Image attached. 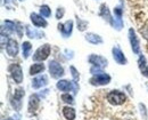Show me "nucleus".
Wrapping results in <instances>:
<instances>
[{
	"label": "nucleus",
	"instance_id": "1",
	"mask_svg": "<svg viewBox=\"0 0 148 120\" xmlns=\"http://www.w3.org/2000/svg\"><path fill=\"white\" fill-rule=\"evenodd\" d=\"M106 100L111 105L120 106L127 102V95H125V93H123L119 89H113V90H110L107 93Z\"/></svg>",
	"mask_w": 148,
	"mask_h": 120
},
{
	"label": "nucleus",
	"instance_id": "2",
	"mask_svg": "<svg viewBox=\"0 0 148 120\" xmlns=\"http://www.w3.org/2000/svg\"><path fill=\"white\" fill-rule=\"evenodd\" d=\"M50 53H51V46L49 43H45V45L40 46L36 50V53L33 54L32 59H33L34 62H43V61H46L49 57Z\"/></svg>",
	"mask_w": 148,
	"mask_h": 120
},
{
	"label": "nucleus",
	"instance_id": "3",
	"mask_svg": "<svg viewBox=\"0 0 148 120\" xmlns=\"http://www.w3.org/2000/svg\"><path fill=\"white\" fill-rule=\"evenodd\" d=\"M48 70H49V73L51 76V78H54V79H59V78H62L65 74L64 68L62 66V64L59 62H57L56 60L49 61Z\"/></svg>",
	"mask_w": 148,
	"mask_h": 120
},
{
	"label": "nucleus",
	"instance_id": "4",
	"mask_svg": "<svg viewBox=\"0 0 148 120\" xmlns=\"http://www.w3.org/2000/svg\"><path fill=\"white\" fill-rule=\"evenodd\" d=\"M111 76L107 74L106 72H101V73H98V74H93L92 77L90 78L89 82L92 85V86H106L111 82Z\"/></svg>",
	"mask_w": 148,
	"mask_h": 120
},
{
	"label": "nucleus",
	"instance_id": "5",
	"mask_svg": "<svg viewBox=\"0 0 148 120\" xmlns=\"http://www.w3.org/2000/svg\"><path fill=\"white\" fill-rule=\"evenodd\" d=\"M8 72L10 73L12 79L14 80L16 83H22L23 82V71L18 63H12L8 66Z\"/></svg>",
	"mask_w": 148,
	"mask_h": 120
},
{
	"label": "nucleus",
	"instance_id": "6",
	"mask_svg": "<svg viewBox=\"0 0 148 120\" xmlns=\"http://www.w3.org/2000/svg\"><path fill=\"white\" fill-rule=\"evenodd\" d=\"M128 36H129V41H130V45H131V49L134 54L139 55L140 54V41H139V38L137 37L136 34V31L130 28L129 29V32H128Z\"/></svg>",
	"mask_w": 148,
	"mask_h": 120
},
{
	"label": "nucleus",
	"instance_id": "7",
	"mask_svg": "<svg viewBox=\"0 0 148 120\" xmlns=\"http://www.w3.org/2000/svg\"><path fill=\"white\" fill-rule=\"evenodd\" d=\"M88 62L92 65V66H97V68H106L108 65V61L107 59H105L104 56L101 55H97V54H91L89 57H88Z\"/></svg>",
	"mask_w": 148,
	"mask_h": 120
},
{
	"label": "nucleus",
	"instance_id": "8",
	"mask_svg": "<svg viewBox=\"0 0 148 120\" xmlns=\"http://www.w3.org/2000/svg\"><path fill=\"white\" fill-rule=\"evenodd\" d=\"M25 95V90L23 88H17L15 89V93H14V96L12 99V106L16 110L19 111L21 108H22V100Z\"/></svg>",
	"mask_w": 148,
	"mask_h": 120
},
{
	"label": "nucleus",
	"instance_id": "9",
	"mask_svg": "<svg viewBox=\"0 0 148 120\" xmlns=\"http://www.w3.org/2000/svg\"><path fill=\"white\" fill-rule=\"evenodd\" d=\"M19 50V46L18 42L16 41L15 39H8L7 42H6V53L10 56V57H15L17 56Z\"/></svg>",
	"mask_w": 148,
	"mask_h": 120
},
{
	"label": "nucleus",
	"instance_id": "10",
	"mask_svg": "<svg viewBox=\"0 0 148 120\" xmlns=\"http://www.w3.org/2000/svg\"><path fill=\"white\" fill-rule=\"evenodd\" d=\"M112 54H113V59H114V61H115L117 64H120V65H125V64L128 63V60H127L125 55L123 54V52L121 50L120 47H117V46L113 47Z\"/></svg>",
	"mask_w": 148,
	"mask_h": 120
},
{
	"label": "nucleus",
	"instance_id": "11",
	"mask_svg": "<svg viewBox=\"0 0 148 120\" xmlns=\"http://www.w3.org/2000/svg\"><path fill=\"white\" fill-rule=\"evenodd\" d=\"M58 31L62 33V36L64 38H69L72 34L73 31V21L69 20L66 21L64 24H58Z\"/></svg>",
	"mask_w": 148,
	"mask_h": 120
},
{
	"label": "nucleus",
	"instance_id": "12",
	"mask_svg": "<svg viewBox=\"0 0 148 120\" xmlns=\"http://www.w3.org/2000/svg\"><path fill=\"white\" fill-rule=\"evenodd\" d=\"M30 20H31V23L36 28H47L48 26V22L46 21V19H43V16L40 15V14L31 13L30 14Z\"/></svg>",
	"mask_w": 148,
	"mask_h": 120
},
{
	"label": "nucleus",
	"instance_id": "13",
	"mask_svg": "<svg viewBox=\"0 0 148 120\" xmlns=\"http://www.w3.org/2000/svg\"><path fill=\"white\" fill-rule=\"evenodd\" d=\"M73 87H74V82L73 81H69V80H65V79H62V80H58V82L56 83V88L60 92H71L73 90Z\"/></svg>",
	"mask_w": 148,
	"mask_h": 120
},
{
	"label": "nucleus",
	"instance_id": "14",
	"mask_svg": "<svg viewBox=\"0 0 148 120\" xmlns=\"http://www.w3.org/2000/svg\"><path fill=\"white\" fill-rule=\"evenodd\" d=\"M48 83H49L48 77L46 74H41V76H38L36 78H33V80H32V88L39 89V88H42V87L47 86Z\"/></svg>",
	"mask_w": 148,
	"mask_h": 120
},
{
	"label": "nucleus",
	"instance_id": "15",
	"mask_svg": "<svg viewBox=\"0 0 148 120\" xmlns=\"http://www.w3.org/2000/svg\"><path fill=\"white\" fill-rule=\"evenodd\" d=\"M40 101H41V99H40V96L38 94L30 95V97H29V108H27L30 113L37 111L39 105H40Z\"/></svg>",
	"mask_w": 148,
	"mask_h": 120
},
{
	"label": "nucleus",
	"instance_id": "16",
	"mask_svg": "<svg viewBox=\"0 0 148 120\" xmlns=\"http://www.w3.org/2000/svg\"><path fill=\"white\" fill-rule=\"evenodd\" d=\"M25 32H26V36L30 38V39H40V38H43L45 37V33L39 31L37 29H33L31 28L30 25H25Z\"/></svg>",
	"mask_w": 148,
	"mask_h": 120
},
{
	"label": "nucleus",
	"instance_id": "17",
	"mask_svg": "<svg viewBox=\"0 0 148 120\" xmlns=\"http://www.w3.org/2000/svg\"><path fill=\"white\" fill-rule=\"evenodd\" d=\"M138 68L140 70V73L148 78V63L146 61V57L143 54H139V59H138Z\"/></svg>",
	"mask_w": 148,
	"mask_h": 120
},
{
	"label": "nucleus",
	"instance_id": "18",
	"mask_svg": "<svg viewBox=\"0 0 148 120\" xmlns=\"http://www.w3.org/2000/svg\"><path fill=\"white\" fill-rule=\"evenodd\" d=\"M99 15L104 19L105 21H107L111 25H113V21L114 19L112 17L111 15V12H110V9H108V6L106 5V3H103L101 6H100V12H99Z\"/></svg>",
	"mask_w": 148,
	"mask_h": 120
},
{
	"label": "nucleus",
	"instance_id": "19",
	"mask_svg": "<svg viewBox=\"0 0 148 120\" xmlns=\"http://www.w3.org/2000/svg\"><path fill=\"white\" fill-rule=\"evenodd\" d=\"M46 66L45 64H42V62H36L34 64H32L30 66V76H38L40 73H42L45 71Z\"/></svg>",
	"mask_w": 148,
	"mask_h": 120
},
{
	"label": "nucleus",
	"instance_id": "20",
	"mask_svg": "<svg viewBox=\"0 0 148 120\" xmlns=\"http://www.w3.org/2000/svg\"><path fill=\"white\" fill-rule=\"evenodd\" d=\"M84 39L87 40L88 42L92 43V45H101V43L104 42V41H103V38H101L99 34H96V33H92V32L86 33Z\"/></svg>",
	"mask_w": 148,
	"mask_h": 120
},
{
	"label": "nucleus",
	"instance_id": "21",
	"mask_svg": "<svg viewBox=\"0 0 148 120\" xmlns=\"http://www.w3.org/2000/svg\"><path fill=\"white\" fill-rule=\"evenodd\" d=\"M62 112H63V116L66 120H74L76 117V112L72 106L70 105H66L62 109Z\"/></svg>",
	"mask_w": 148,
	"mask_h": 120
},
{
	"label": "nucleus",
	"instance_id": "22",
	"mask_svg": "<svg viewBox=\"0 0 148 120\" xmlns=\"http://www.w3.org/2000/svg\"><path fill=\"white\" fill-rule=\"evenodd\" d=\"M31 50H32V43L30 41H24L22 43V56L24 60H27L30 57Z\"/></svg>",
	"mask_w": 148,
	"mask_h": 120
},
{
	"label": "nucleus",
	"instance_id": "23",
	"mask_svg": "<svg viewBox=\"0 0 148 120\" xmlns=\"http://www.w3.org/2000/svg\"><path fill=\"white\" fill-rule=\"evenodd\" d=\"M40 15H42L46 19L50 17L51 16V9H50V7L48 5H42L40 7Z\"/></svg>",
	"mask_w": 148,
	"mask_h": 120
},
{
	"label": "nucleus",
	"instance_id": "24",
	"mask_svg": "<svg viewBox=\"0 0 148 120\" xmlns=\"http://www.w3.org/2000/svg\"><path fill=\"white\" fill-rule=\"evenodd\" d=\"M62 101L64 102V103H66V104H74V97L70 94V93H64L63 95H62Z\"/></svg>",
	"mask_w": 148,
	"mask_h": 120
},
{
	"label": "nucleus",
	"instance_id": "25",
	"mask_svg": "<svg viewBox=\"0 0 148 120\" xmlns=\"http://www.w3.org/2000/svg\"><path fill=\"white\" fill-rule=\"evenodd\" d=\"M76 23H77V29L79 31H86V29L88 28V22L81 20V19H76Z\"/></svg>",
	"mask_w": 148,
	"mask_h": 120
},
{
	"label": "nucleus",
	"instance_id": "26",
	"mask_svg": "<svg viewBox=\"0 0 148 120\" xmlns=\"http://www.w3.org/2000/svg\"><path fill=\"white\" fill-rule=\"evenodd\" d=\"M70 71H71V76H72L73 80L77 82V81H79V79H80V74H79L77 70H76L73 65H72V66H70Z\"/></svg>",
	"mask_w": 148,
	"mask_h": 120
},
{
	"label": "nucleus",
	"instance_id": "27",
	"mask_svg": "<svg viewBox=\"0 0 148 120\" xmlns=\"http://www.w3.org/2000/svg\"><path fill=\"white\" fill-rule=\"evenodd\" d=\"M139 110H140V113H141V117L144 120H147V110H146V105L143 104V103H139Z\"/></svg>",
	"mask_w": 148,
	"mask_h": 120
},
{
	"label": "nucleus",
	"instance_id": "28",
	"mask_svg": "<svg viewBox=\"0 0 148 120\" xmlns=\"http://www.w3.org/2000/svg\"><path fill=\"white\" fill-rule=\"evenodd\" d=\"M65 14V9L63 7H58L57 8V12H56V19L57 20H60Z\"/></svg>",
	"mask_w": 148,
	"mask_h": 120
},
{
	"label": "nucleus",
	"instance_id": "29",
	"mask_svg": "<svg viewBox=\"0 0 148 120\" xmlns=\"http://www.w3.org/2000/svg\"><path fill=\"white\" fill-rule=\"evenodd\" d=\"M140 33H141V36H143L145 39L148 40V28H144V29H141V30H140Z\"/></svg>",
	"mask_w": 148,
	"mask_h": 120
},
{
	"label": "nucleus",
	"instance_id": "30",
	"mask_svg": "<svg viewBox=\"0 0 148 120\" xmlns=\"http://www.w3.org/2000/svg\"><path fill=\"white\" fill-rule=\"evenodd\" d=\"M3 120H13L12 118H6V119H3Z\"/></svg>",
	"mask_w": 148,
	"mask_h": 120
},
{
	"label": "nucleus",
	"instance_id": "31",
	"mask_svg": "<svg viewBox=\"0 0 148 120\" xmlns=\"http://www.w3.org/2000/svg\"><path fill=\"white\" fill-rule=\"evenodd\" d=\"M21 1H22V0H21Z\"/></svg>",
	"mask_w": 148,
	"mask_h": 120
}]
</instances>
